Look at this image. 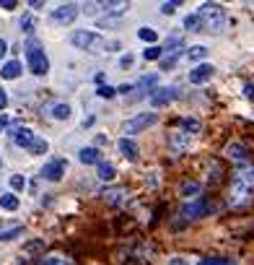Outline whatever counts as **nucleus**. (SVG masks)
<instances>
[{
  "label": "nucleus",
  "instance_id": "obj_1",
  "mask_svg": "<svg viewBox=\"0 0 254 265\" xmlns=\"http://www.w3.org/2000/svg\"><path fill=\"white\" fill-rule=\"evenodd\" d=\"M254 198V167H244L234 174L231 190H228V206L231 208H244Z\"/></svg>",
  "mask_w": 254,
  "mask_h": 265
},
{
  "label": "nucleus",
  "instance_id": "obj_2",
  "mask_svg": "<svg viewBox=\"0 0 254 265\" xmlns=\"http://www.w3.org/2000/svg\"><path fill=\"white\" fill-rule=\"evenodd\" d=\"M197 18H200L205 34H221V31L226 29V24H228L226 11H223L218 3H205V6H200Z\"/></svg>",
  "mask_w": 254,
  "mask_h": 265
},
{
  "label": "nucleus",
  "instance_id": "obj_3",
  "mask_svg": "<svg viewBox=\"0 0 254 265\" xmlns=\"http://www.w3.org/2000/svg\"><path fill=\"white\" fill-rule=\"evenodd\" d=\"M26 65L34 75H47L50 73V60H47L45 50H41V45L36 39L26 42Z\"/></svg>",
  "mask_w": 254,
  "mask_h": 265
},
{
  "label": "nucleus",
  "instance_id": "obj_4",
  "mask_svg": "<svg viewBox=\"0 0 254 265\" xmlns=\"http://www.w3.org/2000/svg\"><path fill=\"white\" fill-rule=\"evenodd\" d=\"M156 123H158V115H153V112H143V115H135L133 120H127L122 125V133H124V138H130V135H135V133H140V130H145V128H151Z\"/></svg>",
  "mask_w": 254,
  "mask_h": 265
},
{
  "label": "nucleus",
  "instance_id": "obj_5",
  "mask_svg": "<svg viewBox=\"0 0 254 265\" xmlns=\"http://www.w3.org/2000/svg\"><path fill=\"white\" fill-rule=\"evenodd\" d=\"M210 211H213V206H210L205 198H195V200H189V203H184V206L179 208V218L192 221V218H200V216H205V213H210Z\"/></svg>",
  "mask_w": 254,
  "mask_h": 265
},
{
  "label": "nucleus",
  "instance_id": "obj_6",
  "mask_svg": "<svg viewBox=\"0 0 254 265\" xmlns=\"http://www.w3.org/2000/svg\"><path fill=\"white\" fill-rule=\"evenodd\" d=\"M179 96V89L177 86H161V89H156V91H151V107H168L174 99Z\"/></svg>",
  "mask_w": 254,
  "mask_h": 265
},
{
  "label": "nucleus",
  "instance_id": "obj_7",
  "mask_svg": "<svg viewBox=\"0 0 254 265\" xmlns=\"http://www.w3.org/2000/svg\"><path fill=\"white\" fill-rule=\"evenodd\" d=\"M65 169H68V161H65V159H52V161H47L45 167H41V179L60 182V179L65 177Z\"/></svg>",
  "mask_w": 254,
  "mask_h": 265
},
{
  "label": "nucleus",
  "instance_id": "obj_8",
  "mask_svg": "<svg viewBox=\"0 0 254 265\" xmlns=\"http://www.w3.org/2000/svg\"><path fill=\"white\" fill-rule=\"evenodd\" d=\"M70 42L78 47V50H91V47H96V45H101V39H99V34L96 31H89V29H80V31H73V36H70Z\"/></svg>",
  "mask_w": 254,
  "mask_h": 265
},
{
  "label": "nucleus",
  "instance_id": "obj_9",
  "mask_svg": "<svg viewBox=\"0 0 254 265\" xmlns=\"http://www.w3.org/2000/svg\"><path fill=\"white\" fill-rule=\"evenodd\" d=\"M75 16H78V6H75V3H65V6H57L50 18H52L55 24H62V26H65V24H73Z\"/></svg>",
  "mask_w": 254,
  "mask_h": 265
},
{
  "label": "nucleus",
  "instance_id": "obj_10",
  "mask_svg": "<svg viewBox=\"0 0 254 265\" xmlns=\"http://www.w3.org/2000/svg\"><path fill=\"white\" fill-rule=\"evenodd\" d=\"M213 73H216L213 65H210V63H202V65H197L195 70H189V84H195V86L207 84L210 78H213Z\"/></svg>",
  "mask_w": 254,
  "mask_h": 265
},
{
  "label": "nucleus",
  "instance_id": "obj_11",
  "mask_svg": "<svg viewBox=\"0 0 254 265\" xmlns=\"http://www.w3.org/2000/svg\"><path fill=\"white\" fill-rule=\"evenodd\" d=\"M119 154L127 159V161H138V156H140V148H138V143L133 140V138H119Z\"/></svg>",
  "mask_w": 254,
  "mask_h": 265
},
{
  "label": "nucleus",
  "instance_id": "obj_12",
  "mask_svg": "<svg viewBox=\"0 0 254 265\" xmlns=\"http://www.w3.org/2000/svg\"><path fill=\"white\" fill-rule=\"evenodd\" d=\"M8 135H11L13 143L21 146V148H29V143L34 140V130H29V128H11Z\"/></svg>",
  "mask_w": 254,
  "mask_h": 265
},
{
  "label": "nucleus",
  "instance_id": "obj_13",
  "mask_svg": "<svg viewBox=\"0 0 254 265\" xmlns=\"http://www.w3.org/2000/svg\"><path fill=\"white\" fill-rule=\"evenodd\" d=\"M189 143H192V135H187V133H174L172 138H168V146H172L174 154H182V151H187Z\"/></svg>",
  "mask_w": 254,
  "mask_h": 265
},
{
  "label": "nucleus",
  "instance_id": "obj_14",
  "mask_svg": "<svg viewBox=\"0 0 254 265\" xmlns=\"http://www.w3.org/2000/svg\"><path fill=\"white\" fill-rule=\"evenodd\" d=\"M101 8L107 11L104 18H117V21H119V18L124 16V11L130 8V3H101Z\"/></svg>",
  "mask_w": 254,
  "mask_h": 265
},
{
  "label": "nucleus",
  "instance_id": "obj_15",
  "mask_svg": "<svg viewBox=\"0 0 254 265\" xmlns=\"http://www.w3.org/2000/svg\"><path fill=\"white\" fill-rule=\"evenodd\" d=\"M109 206H119V203H124V198H127V190L124 187H112V190H104V195H101Z\"/></svg>",
  "mask_w": 254,
  "mask_h": 265
},
{
  "label": "nucleus",
  "instance_id": "obj_16",
  "mask_svg": "<svg viewBox=\"0 0 254 265\" xmlns=\"http://www.w3.org/2000/svg\"><path fill=\"white\" fill-rule=\"evenodd\" d=\"M78 159H80V164H99L101 161V154H99V148H80L78 151Z\"/></svg>",
  "mask_w": 254,
  "mask_h": 265
},
{
  "label": "nucleus",
  "instance_id": "obj_17",
  "mask_svg": "<svg viewBox=\"0 0 254 265\" xmlns=\"http://www.w3.org/2000/svg\"><path fill=\"white\" fill-rule=\"evenodd\" d=\"M226 156H228L231 161H236V164H244V161H246V148H244L241 143H231V146L226 148Z\"/></svg>",
  "mask_w": 254,
  "mask_h": 265
},
{
  "label": "nucleus",
  "instance_id": "obj_18",
  "mask_svg": "<svg viewBox=\"0 0 254 265\" xmlns=\"http://www.w3.org/2000/svg\"><path fill=\"white\" fill-rule=\"evenodd\" d=\"M47 148H50V143H47L45 138L34 135V140L29 143V148H26V151H29L31 156H45V154H47Z\"/></svg>",
  "mask_w": 254,
  "mask_h": 265
},
{
  "label": "nucleus",
  "instance_id": "obj_19",
  "mask_svg": "<svg viewBox=\"0 0 254 265\" xmlns=\"http://www.w3.org/2000/svg\"><path fill=\"white\" fill-rule=\"evenodd\" d=\"M0 75H3L6 81H13V78H18V75H21V63H18V60H11V63H6V65H3V70H0Z\"/></svg>",
  "mask_w": 254,
  "mask_h": 265
},
{
  "label": "nucleus",
  "instance_id": "obj_20",
  "mask_svg": "<svg viewBox=\"0 0 254 265\" xmlns=\"http://www.w3.org/2000/svg\"><path fill=\"white\" fill-rule=\"evenodd\" d=\"M166 52H168V55H161V60H158L163 70H166V68H174V65H177V60L182 57V52H184V50H182V47H177V50H166Z\"/></svg>",
  "mask_w": 254,
  "mask_h": 265
},
{
  "label": "nucleus",
  "instance_id": "obj_21",
  "mask_svg": "<svg viewBox=\"0 0 254 265\" xmlns=\"http://www.w3.org/2000/svg\"><path fill=\"white\" fill-rule=\"evenodd\" d=\"M96 167H99V179H101V182H112V179L117 177V169H114L109 161H99Z\"/></svg>",
  "mask_w": 254,
  "mask_h": 265
},
{
  "label": "nucleus",
  "instance_id": "obj_22",
  "mask_svg": "<svg viewBox=\"0 0 254 265\" xmlns=\"http://www.w3.org/2000/svg\"><path fill=\"white\" fill-rule=\"evenodd\" d=\"M0 208H3V211H18L16 193H3V195H0Z\"/></svg>",
  "mask_w": 254,
  "mask_h": 265
},
{
  "label": "nucleus",
  "instance_id": "obj_23",
  "mask_svg": "<svg viewBox=\"0 0 254 265\" xmlns=\"http://www.w3.org/2000/svg\"><path fill=\"white\" fill-rule=\"evenodd\" d=\"M184 52H187L189 63H200V60L207 57V47H202V45H195V47H189V50H184Z\"/></svg>",
  "mask_w": 254,
  "mask_h": 265
},
{
  "label": "nucleus",
  "instance_id": "obj_24",
  "mask_svg": "<svg viewBox=\"0 0 254 265\" xmlns=\"http://www.w3.org/2000/svg\"><path fill=\"white\" fill-rule=\"evenodd\" d=\"M50 115H52L55 120H68V117H70V104H65V101L55 104V107L50 109Z\"/></svg>",
  "mask_w": 254,
  "mask_h": 265
},
{
  "label": "nucleus",
  "instance_id": "obj_25",
  "mask_svg": "<svg viewBox=\"0 0 254 265\" xmlns=\"http://www.w3.org/2000/svg\"><path fill=\"white\" fill-rule=\"evenodd\" d=\"M156 81H158V73H151V75H143V78L135 84V91L138 94H143L145 89H151V86H156Z\"/></svg>",
  "mask_w": 254,
  "mask_h": 265
},
{
  "label": "nucleus",
  "instance_id": "obj_26",
  "mask_svg": "<svg viewBox=\"0 0 254 265\" xmlns=\"http://www.w3.org/2000/svg\"><path fill=\"white\" fill-rule=\"evenodd\" d=\"M138 36L143 42H148V45H156V39H158V31L153 29V26H143V29H138Z\"/></svg>",
  "mask_w": 254,
  "mask_h": 265
},
{
  "label": "nucleus",
  "instance_id": "obj_27",
  "mask_svg": "<svg viewBox=\"0 0 254 265\" xmlns=\"http://www.w3.org/2000/svg\"><path fill=\"white\" fill-rule=\"evenodd\" d=\"M182 128L187 130V135H197V133L202 130L200 120H195V117H182Z\"/></svg>",
  "mask_w": 254,
  "mask_h": 265
},
{
  "label": "nucleus",
  "instance_id": "obj_28",
  "mask_svg": "<svg viewBox=\"0 0 254 265\" xmlns=\"http://www.w3.org/2000/svg\"><path fill=\"white\" fill-rule=\"evenodd\" d=\"M39 265H73V262L68 257H62V255H47V257L39 260Z\"/></svg>",
  "mask_w": 254,
  "mask_h": 265
},
{
  "label": "nucleus",
  "instance_id": "obj_29",
  "mask_svg": "<svg viewBox=\"0 0 254 265\" xmlns=\"http://www.w3.org/2000/svg\"><path fill=\"white\" fill-rule=\"evenodd\" d=\"M182 195L195 200V198L200 195V182H184V185H182Z\"/></svg>",
  "mask_w": 254,
  "mask_h": 265
},
{
  "label": "nucleus",
  "instance_id": "obj_30",
  "mask_svg": "<svg viewBox=\"0 0 254 265\" xmlns=\"http://www.w3.org/2000/svg\"><path fill=\"white\" fill-rule=\"evenodd\" d=\"M24 234V226H13V229H6V232H0V242H11L16 237Z\"/></svg>",
  "mask_w": 254,
  "mask_h": 265
},
{
  "label": "nucleus",
  "instance_id": "obj_31",
  "mask_svg": "<svg viewBox=\"0 0 254 265\" xmlns=\"http://www.w3.org/2000/svg\"><path fill=\"white\" fill-rule=\"evenodd\" d=\"M184 29H187V31H202V24H200L197 13H192V16L184 18Z\"/></svg>",
  "mask_w": 254,
  "mask_h": 265
},
{
  "label": "nucleus",
  "instance_id": "obj_32",
  "mask_svg": "<svg viewBox=\"0 0 254 265\" xmlns=\"http://www.w3.org/2000/svg\"><path fill=\"white\" fill-rule=\"evenodd\" d=\"M34 26H36V18H34L31 13H26V16L21 18V29H24L26 34H31V31H34Z\"/></svg>",
  "mask_w": 254,
  "mask_h": 265
},
{
  "label": "nucleus",
  "instance_id": "obj_33",
  "mask_svg": "<svg viewBox=\"0 0 254 265\" xmlns=\"http://www.w3.org/2000/svg\"><path fill=\"white\" fill-rule=\"evenodd\" d=\"M161 47H156V45H151V47H145V52H143V57L145 60H161Z\"/></svg>",
  "mask_w": 254,
  "mask_h": 265
},
{
  "label": "nucleus",
  "instance_id": "obj_34",
  "mask_svg": "<svg viewBox=\"0 0 254 265\" xmlns=\"http://www.w3.org/2000/svg\"><path fill=\"white\" fill-rule=\"evenodd\" d=\"M11 187H13V193H18V190H24V187H26V179L21 174H13L11 177Z\"/></svg>",
  "mask_w": 254,
  "mask_h": 265
},
{
  "label": "nucleus",
  "instance_id": "obj_35",
  "mask_svg": "<svg viewBox=\"0 0 254 265\" xmlns=\"http://www.w3.org/2000/svg\"><path fill=\"white\" fill-rule=\"evenodd\" d=\"M200 265H234V262L226 257H207V260H200Z\"/></svg>",
  "mask_w": 254,
  "mask_h": 265
},
{
  "label": "nucleus",
  "instance_id": "obj_36",
  "mask_svg": "<svg viewBox=\"0 0 254 265\" xmlns=\"http://www.w3.org/2000/svg\"><path fill=\"white\" fill-rule=\"evenodd\" d=\"M101 99H114L117 96V89H112V86H99V91H96Z\"/></svg>",
  "mask_w": 254,
  "mask_h": 265
},
{
  "label": "nucleus",
  "instance_id": "obj_37",
  "mask_svg": "<svg viewBox=\"0 0 254 265\" xmlns=\"http://www.w3.org/2000/svg\"><path fill=\"white\" fill-rule=\"evenodd\" d=\"M133 63H135V57H133L130 52H127V55L119 60V68H133Z\"/></svg>",
  "mask_w": 254,
  "mask_h": 265
},
{
  "label": "nucleus",
  "instance_id": "obj_38",
  "mask_svg": "<svg viewBox=\"0 0 254 265\" xmlns=\"http://www.w3.org/2000/svg\"><path fill=\"white\" fill-rule=\"evenodd\" d=\"M177 6H179V3H163V6H161V13H166V16H172V13L177 11Z\"/></svg>",
  "mask_w": 254,
  "mask_h": 265
},
{
  "label": "nucleus",
  "instance_id": "obj_39",
  "mask_svg": "<svg viewBox=\"0 0 254 265\" xmlns=\"http://www.w3.org/2000/svg\"><path fill=\"white\" fill-rule=\"evenodd\" d=\"M244 96H246L249 101H254V84H246V86H244Z\"/></svg>",
  "mask_w": 254,
  "mask_h": 265
},
{
  "label": "nucleus",
  "instance_id": "obj_40",
  "mask_svg": "<svg viewBox=\"0 0 254 265\" xmlns=\"http://www.w3.org/2000/svg\"><path fill=\"white\" fill-rule=\"evenodd\" d=\"M0 8H6V11H13V8H16V0H0Z\"/></svg>",
  "mask_w": 254,
  "mask_h": 265
},
{
  "label": "nucleus",
  "instance_id": "obj_41",
  "mask_svg": "<svg viewBox=\"0 0 254 265\" xmlns=\"http://www.w3.org/2000/svg\"><path fill=\"white\" fill-rule=\"evenodd\" d=\"M41 247H45L41 242H31V244H26V252H39Z\"/></svg>",
  "mask_w": 254,
  "mask_h": 265
},
{
  "label": "nucleus",
  "instance_id": "obj_42",
  "mask_svg": "<svg viewBox=\"0 0 254 265\" xmlns=\"http://www.w3.org/2000/svg\"><path fill=\"white\" fill-rule=\"evenodd\" d=\"M6 104H8V94L0 89V109H6Z\"/></svg>",
  "mask_w": 254,
  "mask_h": 265
},
{
  "label": "nucleus",
  "instance_id": "obj_43",
  "mask_svg": "<svg viewBox=\"0 0 254 265\" xmlns=\"http://www.w3.org/2000/svg\"><path fill=\"white\" fill-rule=\"evenodd\" d=\"M6 52H8V42H6V39H0V60L6 57Z\"/></svg>",
  "mask_w": 254,
  "mask_h": 265
},
{
  "label": "nucleus",
  "instance_id": "obj_44",
  "mask_svg": "<svg viewBox=\"0 0 254 265\" xmlns=\"http://www.w3.org/2000/svg\"><path fill=\"white\" fill-rule=\"evenodd\" d=\"M117 91H119V94H130V91H135V86H130V84H124V86H119Z\"/></svg>",
  "mask_w": 254,
  "mask_h": 265
},
{
  "label": "nucleus",
  "instance_id": "obj_45",
  "mask_svg": "<svg viewBox=\"0 0 254 265\" xmlns=\"http://www.w3.org/2000/svg\"><path fill=\"white\" fill-rule=\"evenodd\" d=\"M168 265H187V262H184L182 257H174V260H172V262H168Z\"/></svg>",
  "mask_w": 254,
  "mask_h": 265
},
{
  "label": "nucleus",
  "instance_id": "obj_46",
  "mask_svg": "<svg viewBox=\"0 0 254 265\" xmlns=\"http://www.w3.org/2000/svg\"><path fill=\"white\" fill-rule=\"evenodd\" d=\"M3 125H8V115H0V128Z\"/></svg>",
  "mask_w": 254,
  "mask_h": 265
},
{
  "label": "nucleus",
  "instance_id": "obj_47",
  "mask_svg": "<svg viewBox=\"0 0 254 265\" xmlns=\"http://www.w3.org/2000/svg\"><path fill=\"white\" fill-rule=\"evenodd\" d=\"M0 167H3V159H0Z\"/></svg>",
  "mask_w": 254,
  "mask_h": 265
}]
</instances>
